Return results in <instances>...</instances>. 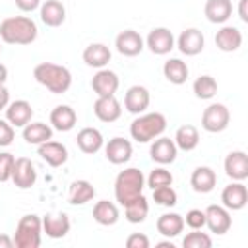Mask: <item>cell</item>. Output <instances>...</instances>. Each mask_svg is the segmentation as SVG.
<instances>
[{
	"label": "cell",
	"mask_w": 248,
	"mask_h": 248,
	"mask_svg": "<svg viewBox=\"0 0 248 248\" xmlns=\"http://www.w3.org/2000/svg\"><path fill=\"white\" fill-rule=\"evenodd\" d=\"M203 211H205V225L213 234L229 232L232 225V217L225 205H207Z\"/></svg>",
	"instance_id": "obj_7"
},
{
	"label": "cell",
	"mask_w": 248,
	"mask_h": 248,
	"mask_svg": "<svg viewBox=\"0 0 248 248\" xmlns=\"http://www.w3.org/2000/svg\"><path fill=\"white\" fill-rule=\"evenodd\" d=\"M23 140L29 145H41L43 141L52 140V128L45 122H29L23 126Z\"/></svg>",
	"instance_id": "obj_30"
},
{
	"label": "cell",
	"mask_w": 248,
	"mask_h": 248,
	"mask_svg": "<svg viewBox=\"0 0 248 248\" xmlns=\"http://www.w3.org/2000/svg\"><path fill=\"white\" fill-rule=\"evenodd\" d=\"M132 143L124 138H112L108 140V143L105 145V157L108 163L112 165H124L132 159Z\"/></svg>",
	"instance_id": "obj_16"
},
{
	"label": "cell",
	"mask_w": 248,
	"mask_h": 248,
	"mask_svg": "<svg viewBox=\"0 0 248 248\" xmlns=\"http://www.w3.org/2000/svg\"><path fill=\"white\" fill-rule=\"evenodd\" d=\"M37 153L41 155L43 161H46L50 167H62L66 161H68V149L64 143L60 141H43L41 145H37Z\"/></svg>",
	"instance_id": "obj_19"
},
{
	"label": "cell",
	"mask_w": 248,
	"mask_h": 248,
	"mask_svg": "<svg viewBox=\"0 0 248 248\" xmlns=\"http://www.w3.org/2000/svg\"><path fill=\"white\" fill-rule=\"evenodd\" d=\"M78 122V114L70 105H58L50 110V124L58 132H70Z\"/></svg>",
	"instance_id": "obj_23"
},
{
	"label": "cell",
	"mask_w": 248,
	"mask_h": 248,
	"mask_svg": "<svg viewBox=\"0 0 248 248\" xmlns=\"http://www.w3.org/2000/svg\"><path fill=\"white\" fill-rule=\"evenodd\" d=\"M246 6H248V0H240V2H238V17H240L244 23H248V12H246Z\"/></svg>",
	"instance_id": "obj_46"
},
{
	"label": "cell",
	"mask_w": 248,
	"mask_h": 248,
	"mask_svg": "<svg viewBox=\"0 0 248 248\" xmlns=\"http://www.w3.org/2000/svg\"><path fill=\"white\" fill-rule=\"evenodd\" d=\"M41 232H43V219L39 215H23L17 221L14 246L16 248H39L41 246Z\"/></svg>",
	"instance_id": "obj_5"
},
{
	"label": "cell",
	"mask_w": 248,
	"mask_h": 248,
	"mask_svg": "<svg viewBox=\"0 0 248 248\" xmlns=\"http://www.w3.org/2000/svg\"><path fill=\"white\" fill-rule=\"evenodd\" d=\"M149 103H151V97H149L147 87H143V85H132L124 95V108L132 114L145 112Z\"/></svg>",
	"instance_id": "obj_17"
},
{
	"label": "cell",
	"mask_w": 248,
	"mask_h": 248,
	"mask_svg": "<svg viewBox=\"0 0 248 248\" xmlns=\"http://www.w3.org/2000/svg\"><path fill=\"white\" fill-rule=\"evenodd\" d=\"M153 200H155V203H159V205L172 207V205H176L178 196H176V192H174V188H172V184H170V186H159V188H155V190H153Z\"/></svg>",
	"instance_id": "obj_39"
},
{
	"label": "cell",
	"mask_w": 248,
	"mask_h": 248,
	"mask_svg": "<svg viewBox=\"0 0 248 248\" xmlns=\"http://www.w3.org/2000/svg\"><path fill=\"white\" fill-rule=\"evenodd\" d=\"M118 217H120L118 207H116L112 202H108V200H101V202H97V203L93 205V219H95L99 225H103V227L114 225V223L118 221Z\"/></svg>",
	"instance_id": "obj_32"
},
{
	"label": "cell",
	"mask_w": 248,
	"mask_h": 248,
	"mask_svg": "<svg viewBox=\"0 0 248 248\" xmlns=\"http://www.w3.org/2000/svg\"><path fill=\"white\" fill-rule=\"evenodd\" d=\"M8 79V68L4 64H0V85H4Z\"/></svg>",
	"instance_id": "obj_48"
},
{
	"label": "cell",
	"mask_w": 248,
	"mask_h": 248,
	"mask_svg": "<svg viewBox=\"0 0 248 248\" xmlns=\"http://www.w3.org/2000/svg\"><path fill=\"white\" fill-rule=\"evenodd\" d=\"M192 89H194V93H196L198 99H211L217 93V81H215V78H211V76L205 74V76L196 78Z\"/></svg>",
	"instance_id": "obj_36"
},
{
	"label": "cell",
	"mask_w": 248,
	"mask_h": 248,
	"mask_svg": "<svg viewBox=\"0 0 248 248\" xmlns=\"http://www.w3.org/2000/svg\"><path fill=\"white\" fill-rule=\"evenodd\" d=\"M110 48L107 46V45H103V43H91V45H87L85 46V50H83V54H81V58H83V62L87 64V66H91V68H105L108 62H110Z\"/></svg>",
	"instance_id": "obj_26"
},
{
	"label": "cell",
	"mask_w": 248,
	"mask_h": 248,
	"mask_svg": "<svg viewBox=\"0 0 248 248\" xmlns=\"http://www.w3.org/2000/svg\"><path fill=\"white\" fill-rule=\"evenodd\" d=\"M33 78L54 95H62L72 85V74L66 66L54 62H41L33 70Z\"/></svg>",
	"instance_id": "obj_2"
},
{
	"label": "cell",
	"mask_w": 248,
	"mask_h": 248,
	"mask_svg": "<svg viewBox=\"0 0 248 248\" xmlns=\"http://www.w3.org/2000/svg\"><path fill=\"white\" fill-rule=\"evenodd\" d=\"M159 234L167 238H174L184 231V217L178 213H163L155 223Z\"/></svg>",
	"instance_id": "obj_29"
},
{
	"label": "cell",
	"mask_w": 248,
	"mask_h": 248,
	"mask_svg": "<svg viewBox=\"0 0 248 248\" xmlns=\"http://www.w3.org/2000/svg\"><path fill=\"white\" fill-rule=\"evenodd\" d=\"M217 184V174L211 167H196L190 176V186L198 194H209Z\"/></svg>",
	"instance_id": "obj_24"
},
{
	"label": "cell",
	"mask_w": 248,
	"mask_h": 248,
	"mask_svg": "<svg viewBox=\"0 0 248 248\" xmlns=\"http://www.w3.org/2000/svg\"><path fill=\"white\" fill-rule=\"evenodd\" d=\"M174 43H176L178 50H180L182 54H186V56H196V54H200V52L203 50V46H205L203 33H202L200 29H196V27L184 29V31L178 35V39H176Z\"/></svg>",
	"instance_id": "obj_11"
},
{
	"label": "cell",
	"mask_w": 248,
	"mask_h": 248,
	"mask_svg": "<svg viewBox=\"0 0 248 248\" xmlns=\"http://www.w3.org/2000/svg\"><path fill=\"white\" fill-rule=\"evenodd\" d=\"M143 186H145V176L140 169H136V167L124 169L118 172V176L114 180V198L124 207L134 198L141 196Z\"/></svg>",
	"instance_id": "obj_3"
},
{
	"label": "cell",
	"mask_w": 248,
	"mask_h": 248,
	"mask_svg": "<svg viewBox=\"0 0 248 248\" xmlns=\"http://www.w3.org/2000/svg\"><path fill=\"white\" fill-rule=\"evenodd\" d=\"M93 112L101 122H114L120 118L122 114V107L118 103V99L114 95L108 97H97L95 105H93Z\"/></svg>",
	"instance_id": "obj_20"
},
{
	"label": "cell",
	"mask_w": 248,
	"mask_h": 248,
	"mask_svg": "<svg viewBox=\"0 0 248 248\" xmlns=\"http://www.w3.org/2000/svg\"><path fill=\"white\" fill-rule=\"evenodd\" d=\"M231 122V112L223 103H211L202 114V128L209 134H219L227 130Z\"/></svg>",
	"instance_id": "obj_6"
},
{
	"label": "cell",
	"mask_w": 248,
	"mask_h": 248,
	"mask_svg": "<svg viewBox=\"0 0 248 248\" xmlns=\"http://www.w3.org/2000/svg\"><path fill=\"white\" fill-rule=\"evenodd\" d=\"M221 202L229 211H240L248 203V190L240 180H232L221 192Z\"/></svg>",
	"instance_id": "obj_10"
},
{
	"label": "cell",
	"mask_w": 248,
	"mask_h": 248,
	"mask_svg": "<svg viewBox=\"0 0 248 248\" xmlns=\"http://www.w3.org/2000/svg\"><path fill=\"white\" fill-rule=\"evenodd\" d=\"M163 74L165 78L174 83V85H182L186 79H188V66L184 60L180 58H169L165 64H163Z\"/></svg>",
	"instance_id": "obj_35"
},
{
	"label": "cell",
	"mask_w": 248,
	"mask_h": 248,
	"mask_svg": "<svg viewBox=\"0 0 248 248\" xmlns=\"http://www.w3.org/2000/svg\"><path fill=\"white\" fill-rule=\"evenodd\" d=\"M149 155L155 163L169 165V163H174V159L178 155V147H176L174 140H170V138H155L149 147Z\"/></svg>",
	"instance_id": "obj_14"
},
{
	"label": "cell",
	"mask_w": 248,
	"mask_h": 248,
	"mask_svg": "<svg viewBox=\"0 0 248 248\" xmlns=\"http://www.w3.org/2000/svg\"><path fill=\"white\" fill-rule=\"evenodd\" d=\"M147 186L151 188V190H155V188H159V186H170L172 184V174H170V170H167L165 167H157V169H153L151 172H149V176H147Z\"/></svg>",
	"instance_id": "obj_38"
},
{
	"label": "cell",
	"mask_w": 248,
	"mask_h": 248,
	"mask_svg": "<svg viewBox=\"0 0 248 248\" xmlns=\"http://www.w3.org/2000/svg\"><path fill=\"white\" fill-rule=\"evenodd\" d=\"M33 118V107L31 103H27L25 99H17L12 101L6 107V120L14 126V128H23L25 124H29Z\"/></svg>",
	"instance_id": "obj_18"
},
{
	"label": "cell",
	"mask_w": 248,
	"mask_h": 248,
	"mask_svg": "<svg viewBox=\"0 0 248 248\" xmlns=\"http://www.w3.org/2000/svg\"><path fill=\"white\" fill-rule=\"evenodd\" d=\"M43 231L48 238H64L70 232V217L66 213H48L43 217Z\"/></svg>",
	"instance_id": "obj_22"
},
{
	"label": "cell",
	"mask_w": 248,
	"mask_h": 248,
	"mask_svg": "<svg viewBox=\"0 0 248 248\" xmlns=\"http://www.w3.org/2000/svg\"><path fill=\"white\" fill-rule=\"evenodd\" d=\"M114 46H116V50H118L122 56H138V54L143 50L145 43H143V39H141V35H140L138 31H134V29H124V31H120V33L116 35Z\"/></svg>",
	"instance_id": "obj_12"
},
{
	"label": "cell",
	"mask_w": 248,
	"mask_h": 248,
	"mask_svg": "<svg viewBox=\"0 0 248 248\" xmlns=\"http://www.w3.org/2000/svg\"><path fill=\"white\" fill-rule=\"evenodd\" d=\"M145 45L153 54L165 56L174 48V35L167 27H155V29L149 31V35L145 39Z\"/></svg>",
	"instance_id": "obj_9"
},
{
	"label": "cell",
	"mask_w": 248,
	"mask_h": 248,
	"mask_svg": "<svg viewBox=\"0 0 248 248\" xmlns=\"http://www.w3.org/2000/svg\"><path fill=\"white\" fill-rule=\"evenodd\" d=\"M93 198H95V188L89 180H74L70 184L68 202L72 205H83V203L91 202Z\"/></svg>",
	"instance_id": "obj_31"
},
{
	"label": "cell",
	"mask_w": 248,
	"mask_h": 248,
	"mask_svg": "<svg viewBox=\"0 0 248 248\" xmlns=\"http://www.w3.org/2000/svg\"><path fill=\"white\" fill-rule=\"evenodd\" d=\"M41 21L46 27H58L66 19V8L60 0H46L41 4Z\"/></svg>",
	"instance_id": "obj_25"
},
{
	"label": "cell",
	"mask_w": 248,
	"mask_h": 248,
	"mask_svg": "<svg viewBox=\"0 0 248 248\" xmlns=\"http://www.w3.org/2000/svg\"><path fill=\"white\" fill-rule=\"evenodd\" d=\"M225 174L232 180H246L248 178V155L240 149L236 151H231L227 157H225Z\"/></svg>",
	"instance_id": "obj_15"
},
{
	"label": "cell",
	"mask_w": 248,
	"mask_h": 248,
	"mask_svg": "<svg viewBox=\"0 0 248 248\" xmlns=\"http://www.w3.org/2000/svg\"><path fill=\"white\" fill-rule=\"evenodd\" d=\"M203 14L211 23H225L232 16V2L231 0H205Z\"/></svg>",
	"instance_id": "obj_28"
},
{
	"label": "cell",
	"mask_w": 248,
	"mask_h": 248,
	"mask_svg": "<svg viewBox=\"0 0 248 248\" xmlns=\"http://www.w3.org/2000/svg\"><path fill=\"white\" fill-rule=\"evenodd\" d=\"M118 85H120V79L116 76V72L112 70H107V68H101L93 79H91V87L93 91L97 93V97H108V95H114L118 91Z\"/></svg>",
	"instance_id": "obj_13"
},
{
	"label": "cell",
	"mask_w": 248,
	"mask_h": 248,
	"mask_svg": "<svg viewBox=\"0 0 248 248\" xmlns=\"http://www.w3.org/2000/svg\"><path fill=\"white\" fill-rule=\"evenodd\" d=\"M16 138V130L8 120L0 118V147H8Z\"/></svg>",
	"instance_id": "obj_42"
},
{
	"label": "cell",
	"mask_w": 248,
	"mask_h": 248,
	"mask_svg": "<svg viewBox=\"0 0 248 248\" xmlns=\"http://www.w3.org/2000/svg\"><path fill=\"white\" fill-rule=\"evenodd\" d=\"M14 246V238H10L8 234H0V248H12Z\"/></svg>",
	"instance_id": "obj_47"
},
{
	"label": "cell",
	"mask_w": 248,
	"mask_h": 248,
	"mask_svg": "<svg viewBox=\"0 0 248 248\" xmlns=\"http://www.w3.org/2000/svg\"><path fill=\"white\" fill-rule=\"evenodd\" d=\"M76 143H78V147H79L83 153L93 155V153H97V151L103 147L105 140H103V134H101L97 128L87 126V128H81V130L78 132Z\"/></svg>",
	"instance_id": "obj_27"
},
{
	"label": "cell",
	"mask_w": 248,
	"mask_h": 248,
	"mask_svg": "<svg viewBox=\"0 0 248 248\" xmlns=\"http://www.w3.org/2000/svg\"><path fill=\"white\" fill-rule=\"evenodd\" d=\"M215 45L223 52H234L242 45V33L234 25H223L215 35Z\"/></svg>",
	"instance_id": "obj_21"
},
{
	"label": "cell",
	"mask_w": 248,
	"mask_h": 248,
	"mask_svg": "<svg viewBox=\"0 0 248 248\" xmlns=\"http://www.w3.org/2000/svg\"><path fill=\"white\" fill-rule=\"evenodd\" d=\"M16 6L21 12H33V10L41 8V0H16Z\"/></svg>",
	"instance_id": "obj_44"
},
{
	"label": "cell",
	"mask_w": 248,
	"mask_h": 248,
	"mask_svg": "<svg viewBox=\"0 0 248 248\" xmlns=\"http://www.w3.org/2000/svg\"><path fill=\"white\" fill-rule=\"evenodd\" d=\"M0 52H2V45H0Z\"/></svg>",
	"instance_id": "obj_50"
},
{
	"label": "cell",
	"mask_w": 248,
	"mask_h": 248,
	"mask_svg": "<svg viewBox=\"0 0 248 248\" xmlns=\"http://www.w3.org/2000/svg\"><path fill=\"white\" fill-rule=\"evenodd\" d=\"M37 33V23L27 16H12L0 23V39L8 45H31Z\"/></svg>",
	"instance_id": "obj_1"
},
{
	"label": "cell",
	"mask_w": 248,
	"mask_h": 248,
	"mask_svg": "<svg viewBox=\"0 0 248 248\" xmlns=\"http://www.w3.org/2000/svg\"><path fill=\"white\" fill-rule=\"evenodd\" d=\"M149 213V203H147V198L141 194L138 198H134L130 203L124 205V215H126V221L132 223V225H138V223H143L145 217Z\"/></svg>",
	"instance_id": "obj_33"
},
{
	"label": "cell",
	"mask_w": 248,
	"mask_h": 248,
	"mask_svg": "<svg viewBox=\"0 0 248 248\" xmlns=\"http://www.w3.org/2000/svg\"><path fill=\"white\" fill-rule=\"evenodd\" d=\"M167 128V118L161 112H145L140 114L138 118L132 120L130 124V136L132 140L140 141V143H147L153 141L155 138H159Z\"/></svg>",
	"instance_id": "obj_4"
},
{
	"label": "cell",
	"mask_w": 248,
	"mask_h": 248,
	"mask_svg": "<svg viewBox=\"0 0 248 248\" xmlns=\"http://www.w3.org/2000/svg\"><path fill=\"white\" fill-rule=\"evenodd\" d=\"M157 248H174V244H172L170 240H167V242H157Z\"/></svg>",
	"instance_id": "obj_49"
},
{
	"label": "cell",
	"mask_w": 248,
	"mask_h": 248,
	"mask_svg": "<svg viewBox=\"0 0 248 248\" xmlns=\"http://www.w3.org/2000/svg\"><path fill=\"white\" fill-rule=\"evenodd\" d=\"M211 236L207 232H202V229H192L182 240L184 248H211Z\"/></svg>",
	"instance_id": "obj_37"
},
{
	"label": "cell",
	"mask_w": 248,
	"mask_h": 248,
	"mask_svg": "<svg viewBox=\"0 0 248 248\" xmlns=\"http://www.w3.org/2000/svg\"><path fill=\"white\" fill-rule=\"evenodd\" d=\"M14 161L16 157L8 151L0 153V182H8L12 180V169H14Z\"/></svg>",
	"instance_id": "obj_40"
},
{
	"label": "cell",
	"mask_w": 248,
	"mask_h": 248,
	"mask_svg": "<svg viewBox=\"0 0 248 248\" xmlns=\"http://www.w3.org/2000/svg\"><path fill=\"white\" fill-rule=\"evenodd\" d=\"M12 180L19 190H27L31 186H35L37 182V170L31 159L27 157H17L14 161V169H12Z\"/></svg>",
	"instance_id": "obj_8"
},
{
	"label": "cell",
	"mask_w": 248,
	"mask_h": 248,
	"mask_svg": "<svg viewBox=\"0 0 248 248\" xmlns=\"http://www.w3.org/2000/svg\"><path fill=\"white\" fill-rule=\"evenodd\" d=\"M126 246L128 248H149V238L143 232H132L126 238Z\"/></svg>",
	"instance_id": "obj_43"
},
{
	"label": "cell",
	"mask_w": 248,
	"mask_h": 248,
	"mask_svg": "<svg viewBox=\"0 0 248 248\" xmlns=\"http://www.w3.org/2000/svg\"><path fill=\"white\" fill-rule=\"evenodd\" d=\"M8 105H10V91L6 89V85H0V110H6Z\"/></svg>",
	"instance_id": "obj_45"
},
{
	"label": "cell",
	"mask_w": 248,
	"mask_h": 248,
	"mask_svg": "<svg viewBox=\"0 0 248 248\" xmlns=\"http://www.w3.org/2000/svg\"><path fill=\"white\" fill-rule=\"evenodd\" d=\"M174 143H176V147L182 149V151H192V149H196L198 143H200V132H198V128L192 126V124L180 126V128L176 130V134H174Z\"/></svg>",
	"instance_id": "obj_34"
},
{
	"label": "cell",
	"mask_w": 248,
	"mask_h": 248,
	"mask_svg": "<svg viewBox=\"0 0 248 248\" xmlns=\"http://www.w3.org/2000/svg\"><path fill=\"white\" fill-rule=\"evenodd\" d=\"M184 225L190 229H203L205 227V211L202 209H190L184 217Z\"/></svg>",
	"instance_id": "obj_41"
}]
</instances>
